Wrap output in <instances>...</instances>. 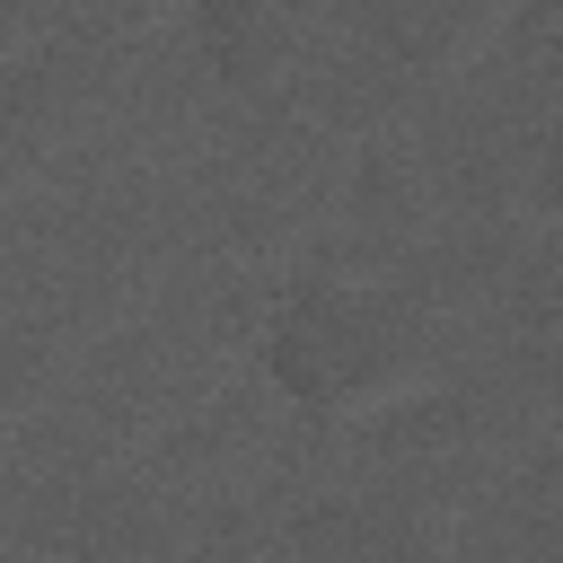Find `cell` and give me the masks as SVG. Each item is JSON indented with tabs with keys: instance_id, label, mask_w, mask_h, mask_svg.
Here are the masks:
<instances>
[{
	"instance_id": "cell-9",
	"label": "cell",
	"mask_w": 563,
	"mask_h": 563,
	"mask_svg": "<svg viewBox=\"0 0 563 563\" xmlns=\"http://www.w3.org/2000/svg\"><path fill=\"white\" fill-rule=\"evenodd\" d=\"M519 202H528L545 229H563V123H545V132L528 141V167H519Z\"/></svg>"
},
{
	"instance_id": "cell-10",
	"label": "cell",
	"mask_w": 563,
	"mask_h": 563,
	"mask_svg": "<svg viewBox=\"0 0 563 563\" xmlns=\"http://www.w3.org/2000/svg\"><path fill=\"white\" fill-rule=\"evenodd\" d=\"M44 44V0H0V62Z\"/></svg>"
},
{
	"instance_id": "cell-6",
	"label": "cell",
	"mask_w": 563,
	"mask_h": 563,
	"mask_svg": "<svg viewBox=\"0 0 563 563\" xmlns=\"http://www.w3.org/2000/svg\"><path fill=\"white\" fill-rule=\"evenodd\" d=\"M185 35H194V62L211 70V88H229V97L273 88L290 62L282 0H185Z\"/></svg>"
},
{
	"instance_id": "cell-5",
	"label": "cell",
	"mask_w": 563,
	"mask_h": 563,
	"mask_svg": "<svg viewBox=\"0 0 563 563\" xmlns=\"http://www.w3.org/2000/svg\"><path fill=\"white\" fill-rule=\"evenodd\" d=\"M79 106V53L70 44H35L18 62H0V194L26 185L53 158V132Z\"/></svg>"
},
{
	"instance_id": "cell-2",
	"label": "cell",
	"mask_w": 563,
	"mask_h": 563,
	"mask_svg": "<svg viewBox=\"0 0 563 563\" xmlns=\"http://www.w3.org/2000/svg\"><path fill=\"white\" fill-rule=\"evenodd\" d=\"M26 545L44 563H176L185 519L167 493L132 475H88V484H53L26 510Z\"/></svg>"
},
{
	"instance_id": "cell-7",
	"label": "cell",
	"mask_w": 563,
	"mask_h": 563,
	"mask_svg": "<svg viewBox=\"0 0 563 563\" xmlns=\"http://www.w3.org/2000/svg\"><path fill=\"white\" fill-rule=\"evenodd\" d=\"M501 308H510L528 334H545V343L563 334V229L510 255V273H501Z\"/></svg>"
},
{
	"instance_id": "cell-12",
	"label": "cell",
	"mask_w": 563,
	"mask_h": 563,
	"mask_svg": "<svg viewBox=\"0 0 563 563\" xmlns=\"http://www.w3.org/2000/svg\"><path fill=\"white\" fill-rule=\"evenodd\" d=\"M528 387H537V396H545V405H554V413H563V334H554V343H537V352H528Z\"/></svg>"
},
{
	"instance_id": "cell-11",
	"label": "cell",
	"mask_w": 563,
	"mask_h": 563,
	"mask_svg": "<svg viewBox=\"0 0 563 563\" xmlns=\"http://www.w3.org/2000/svg\"><path fill=\"white\" fill-rule=\"evenodd\" d=\"M519 35L537 44V70H545V79L563 88V0H545V9H537V18L519 26Z\"/></svg>"
},
{
	"instance_id": "cell-4",
	"label": "cell",
	"mask_w": 563,
	"mask_h": 563,
	"mask_svg": "<svg viewBox=\"0 0 563 563\" xmlns=\"http://www.w3.org/2000/svg\"><path fill=\"white\" fill-rule=\"evenodd\" d=\"M510 0H361V53L387 79H431L457 70L466 53L493 44Z\"/></svg>"
},
{
	"instance_id": "cell-1",
	"label": "cell",
	"mask_w": 563,
	"mask_h": 563,
	"mask_svg": "<svg viewBox=\"0 0 563 563\" xmlns=\"http://www.w3.org/2000/svg\"><path fill=\"white\" fill-rule=\"evenodd\" d=\"M255 369L308 422H369L431 378V308L405 282L299 273L264 308Z\"/></svg>"
},
{
	"instance_id": "cell-8",
	"label": "cell",
	"mask_w": 563,
	"mask_h": 563,
	"mask_svg": "<svg viewBox=\"0 0 563 563\" xmlns=\"http://www.w3.org/2000/svg\"><path fill=\"white\" fill-rule=\"evenodd\" d=\"M44 378H53V352H44V334H26V325H0V413L35 405V396H44Z\"/></svg>"
},
{
	"instance_id": "cell-3",
	"label": "cell",
	"mask_w": 563,
	"mask_h": 563,
	"mask_svg": "<svg viewBox=\"0 0 563 563\" xmlns=\"http://www.w3.org/2000/svg\"><path fill=\"white\" fill-rule=\"evenodd\" d=\"M290 563H431V519L422 501H396V493H325L308 510L282 519L273 537Z\"/></svg>"
}]
</instances>
